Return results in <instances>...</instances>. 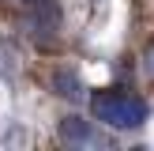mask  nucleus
Listing matches in <instances>:
<instances>
[{
	"mask_svg": "<svg viewBox=\"0 0 154 151\" xmlns=\"http://www.w3.org/2000/svg\"><path fill=\"white\" fill-rule=\"evenodd\" d=\"M94 117L109 128H135L147 121V106L120 91H105V95H94Z\"/></svg>",
	"mask_w": 154,
	"mask_h": 151,
	"instance_id": "nucleus-1",
	"label": "nucleus"
},
{
	"mask_svg": "<svg viewBox=\"0 0 154 151\" xmlns=\"http://www.w3.org/2000/svg\"><path fill=\"white\" fill-rule=\"evenodd\" d=\"M30 23H34L38 34H57L60 30V8H57V0H34Z\"/></svg>",
	"mask_w": 154,
	"mask_h": 151,
	"instance_id": "nucleus-2",
	"label": "nucleus"
},
{
	"mask_svg": "<svg viewBox=\"0 0 154 151\" xmlns=\"http://www.w3.org/2000/svg\"><path fill=\"white\" fill-rule=\"evenodd\" d=\"M53 87H57L60 98H72V102L83 98V83H79V76H75L72 68H57V72H53Z\"/></svg>",
	"mask_w": 154,
	"mask_h": 151,
	"instance_id": "nucleus-3",
	"label": "nucleus"
},
{
	"mask_svg": "<svg viewBox=\"0 0 154 151\" xmlns=\"http://www.w3.org/2000/svg\"><path fill=\"white\" fill-rule=\"evenodd\" d=\"M60 136H64L68 143H90L94 140V128H90V121H83V117H64L60 121Z\"/></svg>",
	"mask_w": 154,
	"mask_h": 151,
	"instance_id": "nucleus-4",
	"label": "nucleus"
},
{
	"mask_svg": "<svg viewBox=\"0 0 154 151\" xmlns=\"http://www.w3.org/2000/svg\"><path fill=\"white\" fill-rule=\"evenodd\" d=\"M143 72H147V79H154V42L147 45V53H143Z\"/></svg>",
	"mask_w": 154,
	"mask_h": 151,
	"instance_id": "nucleus-5",
	"label": "nucleus"
}]
</instances>
